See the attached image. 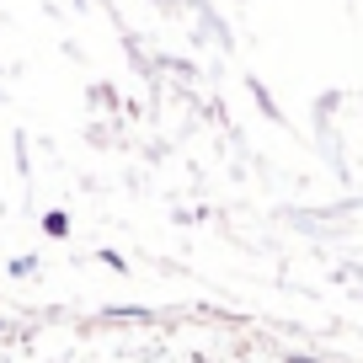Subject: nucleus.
Segmentation results:
<instances>
[{
	"instance_id": "nucleus-1",
	"label": "nucleus",
	"mask_w": 363,
	"mask_h": 363,
	"mask_svg": "<svg viewBox=\"0 0 363 363\" xmlns=\"http://www.w3.org/2000/svg\"><path fill=\"white\" fill-rule=\"evenodd\" d=\"M91 363H289L278 352H262V347H246V342H171V337H155V342H113L107 352H91Z\"/></svg>"
}]
</instances>
